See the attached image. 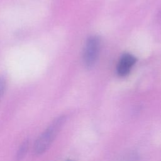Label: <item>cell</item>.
<instances>
[{"instance_id": "6", "label": "cell", "mask_w": 161, "mask_h": 161, "mask_svg": "<svg viewBox=\"0 0 161 161\" xmlns=\"http://www.w3.org/2000/svg\"><path fill=\"white\" fill-rule=\"evenodd\" d=\"M67 161H74V160H67Z\"/></svg>"}, {"instance_id": "5", "label": "cell", "mask_w": 161, "mask_h": 161, "mask_svg": "<svg viewBox=\"0 0 161 161\" xmlns=\"http://www.w3.org/2000/svg\"><path fill=\"white\" fill-rule=\"evenodd\" d=\"M6 87V80L4 77H0V99L3 97Z\"/></svg>"}, {"instance_id": "1", "label": "cell", "mask_w": 161, "mask_h": 161, "mask_svg": "<svg viewBox=\"0 0 161 161\" xmlns=\"http://www.w3.org/2000/svg\"><path fill=\"white\" fill-rule=\"evenodd\" d=\"M65 120V116L57 118L38 138L34 145V152L36 155H41L48 149L64 125Z\"/></svg>"}, {"instance_id": "2", "label": "cell", "mask_w": 161, "mask_h": 161, "mask_svg": "<svg viewBox=\"0 0 161 161\" xmlns=\"http://www.w3.org/2000/svg\"><path fill=\"white\" fill-rule=\"evenodd\" d=\"M100 49V38L97 36H90L86 43L83 59L86 67L91 68L95 64Z\"/></svg>"}, {"instance_id": "3", "label": "cell", "mask_w": 161, "mask_h": 161, "mask_svg": "<svg viewBox=\"0 0 161 161\" xmlns=\"http://www.w3.org/2000/svg\"><path fill=\"white\" fill-rule=\"evenodd\" d=\"M136 62V58L130 53H125L117 65V73L121 77L127 75Z\"/></svg>"}, {"instance_id": "4", "label": "cell", "mask_w": 161, "mask_h": 161, "mask_svg": "<svg viewBox=\"0 0 161 161\" xmlns=\"http://www.w3.org/2000/svg\"><path fill=\"white\" fill-rule=\"evenodd\" d=\"M28 147H29V141L28 140H25L20 147H19L16 155V159L18 161L21 160L26 155L28 150Z\"/></svg>"}]
</instances>
